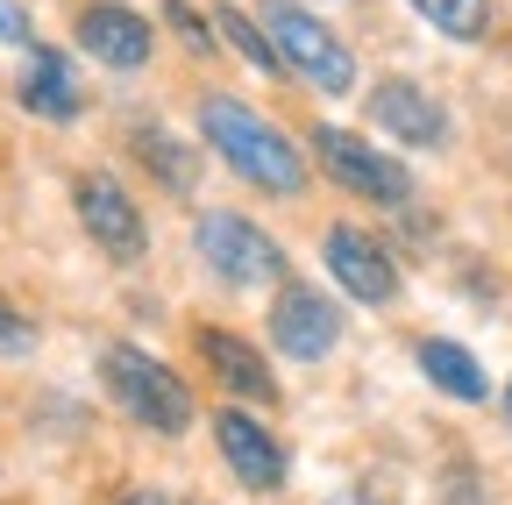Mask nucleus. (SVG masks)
Here are the masks:
<instances>
[{"instance_id":"nucleus-22","label":"nucleus","mask_w":512,"mask_h":505,"mask_svg":"<svg viewBox=\"0 0 512 505\" xmlns=\"http://www.w3.org/2000/svg\"><path fill=\"white\" fill-rule=\"evenodd\" d=\"M505 427H512V385H505Z\"/></svg>"},{"instance_id":"nucleus-16","label":"nucleus","mask_w":512,"mask_h":505,"mask_svg":"<svg viewBox=\"0 0 512 505\" xmlns=\"http://www.w3.org/2000/svg\"><path fill=\"white\" fill-rule=\"evenodd\" d=\"M214 29H221V36H228V43L249 57L256 72H278V65H285V57H278V43H271V29H256L242 8H214Z\"/></svg>"},{"instance_id":"nucleus-8","label":"nucleus","mask_w":512,"mask_h":505,"mask_svg":"<svg viewBox=\"0 0 512 505\" xmlns=\"http://www.w3.org/2000/svg\"><path fill=\"white\" fill-rule=\"evenodd\" d=\"M328 271L342 278V292L349 299H363V306H384L399 292V271H392V257L363 235V228H349V221H335L328 228Z\"/></svg>"},{"instance_id":"nucleus-11","label":"nucleus","mask_w":512,"mask_h":505,"mask_svg":"<svg viewBox=\"0 0 512 505\" xmlns=\"http://www.w3.org/2000/svg\"><path fill=\"white\" fill-rule=\"evenodd\" d=\"M370 114H377V129L392 143H413V150H441V136H448V114L413 79H384L377 100H370Z\"/></svg>"},{"instance_id":"nucleus-18","label":"nucleus","mask_w":512,"mask_h":505,"mask_svg":"<svg viewBox=\"0 0 512 505\" xmlns=\"http://www.w3.org/2000/svg\"><path fill=\"white\" fill-rule=\"evenodd\" d=\"M164 22H171V29L185 36V50H214V29H207L200 15H192L185 0H164Z\"/></svg>"},{"instance_id":"nucleus-6","label":"nucleus","mask_w":512,"mask_h":505,"mask_svg":"<svg viewBox=\"0 0 512 505\" xmlns=\"http://www.w3.org/2000/svg\"><path fill=\"white\" fill-rule=\"evenodd\" d=\"M271 335H278V349H285V356L313 363V356H328V349L342 342V313L320 299L313 285H285V292H278V306H271Z\"/></svg>"},{"instance_id":"nucleus-17","label":"nucleus","mask_w":512,"mask_h":505,"mask_svg":"<svg viewBox=\"0 0 512 505\" xmlns=\"http://www.w3.org/2000/svg\"><path fill=\"white\" fill-rule=\"evenodd\" d=\"M136 157H143V164H157V171H164V185H178V193L192 185V157H185V150H178L171 136L143 129V136H136Z\"/></svg>"},{"instance_id":"nucleus-12","label":"nucleus","mask_w":512,"mask_h":505,"mask_svg":"<svg viewBox=\"0 0 512 505\" xmlns=\"http://www.w3.org/2000/svg\"><path fill=\"white\" fill-rule=\"evenodd\" d=\"M192 342H200V356H207V370L221 377V385L228 392H242V399H278V377L264 370V356H256L242 335H228V328H200V335H192Z\"/></svg>"},{"instance_id":"nucleus-15","label":"nucleus","mask_w":512,"mask_h":505,"mask_svg":"<svg viewBox=\"0 0 512 505\" xmlns=\"http://www.w3.org/2000/svg\"><path fill=\"white\" fill-rule=\"evenodd\" d=\"M406 8H413L420 22H434L441 36H456V43L491 36V0H406Z\"/></svg>"},{"instance_id":"nucleus-13","label":"nucleus","mask_w":512,"mask_h":505,"mask_svg":"<svg viewBox=\"0 0 512 505\" xmlns=\"http://www.w3.org/2000/svg\"><path fill=\"white\" fill-rule=\"evenodd\" d=\"M22 107L43 114V121H72V114H79V79H72V65H64L57 50H36V57H29V72H22Z\"/></svg>"},{"instance_id":"nucleus-23","label":"nucleus","mask_w":512,"mask_h":505,"mask_svg":"<svg viewBox=\"0 0 512 505\" xmlns=\"http://www.w3.org/2000/svg\"><path fill=\"white\" fill-rule=\"evenodd\" d=\"M143 505H171V498H143Z\"/></svg>"},{"instance_id":"nucleus-4","label":"nucleus","mask_w":512,"mask_h":505,"mask_svg":"<svg viewBox=\"0 0 512 505\" xmlns=\"http://www.w3.org/2000/svg\"><path fill=\"white\" fill-rule=\"evenodd\" d=\"M192 242H200L207 271L228 278V285H271V278H285V249L256 221H242V214H200Z\"/></svg>"},{"instance_id":"nucleus-21","label":"nucleus","mask_w":512,"mask_h":505,"mask_svg":"<svg viewBox=\"0 0 512 505\" xmlns=\"http://www.w3.org/2000/svg\"><path fill=\"white\" fill-rule=\"evenodd\" d=\"M328 505H370V498H363V491H335Z\"/></svg>"},{"instance_id":"nucleus-7","label":"nucleus","mask_w":512,"mask_h":505,"mask_svg":"<svg viewBox=\"0 0 512 505\" xmlns=\"http://www.w3.org/2000/svg\"><path fill=\"white\" fill-rule=\"evenodd\" d=\"M79 221H86V235L107 249V257H121V264H136L143 257V214H136V200L121 193L114 178H79Z\"/></svg>"},{"instance_id":"nucleus-5","label":"nucleus","mask_w":512,"mask_h":505,"mask_svg":"<svg viewBox=\"0 0 512 505\" xmlns=\"http://www.w3.org/2000/svg\"><path fill=\"white\" fill-rule=\"evenodd\" d=\"M313 150H320V171L342 178L349 193H363V200H377V207H406V200H413L406 164L384 157L377 143H363V136H349V129H320Z\"/></svg>"},{"instance_id":"nucleus-2","label":"nucleus","mask_w":512,"mask_h":505,"mask_svg":"<svg viewBox=\"0 0 512 505\" xmlns=\"http://www.w3.org/2000/svg\"><path fill=\"white\" fill-rule=\"evenodd\" d=\"M264 29L278 43V57L320 93H356V57L342 50V36L320 22L313 8H299V0H264Z\"/></svg>"},{"instance_id":"nucleus-14","label":"nucleus","mask_w":512,"mask_h":505,"mask_svg":"<svg viewBox=\"0 0 512 505\" xmlns=\"http://www.w3.org/2000/svg\"><path fill=\"white\" fill-rule=\"evenodd\" d=\"M420 370L434 377L448 399H463V406H477V399L491 392V385H484V370H477V356H470L463 342H420Z\"/></svg>"},{"instance_id":"nucleus-1","label":"nucleus","mask_w":512,"mask_h":505,"mask_svg":"<svg viewBox=\"0 0 512 505\" xmlns=\"http://www.w3.org/2000/svg\"><path fill=\"white\" fill-rule=\"evenodd\" d=\"M200 136L214 143V157L235 171V178H249V185H264V193H278V200H292L299 185H306V164H299V150L271 129L264 114H249L242 100H207L200 107Z\"/></svg>"},{"instance_id":"nucleus-10","label":"nucleus","mask_w":512,"mask_h":505,"mask_svg":"<svg viewBox=\"0 0 512 505\" xmlns=\"http://www.w3.org/2000/svg\"><path fill=\"white\" fill-rule=\"evenodd\" d=\"M214 441H221V456H228V470L249 484V491H278L285 484V449L264 434V420H249V413H214Z\"/></svg>"},{"instance_id":"nucleus-19","label":"nucleus","mask_w":512,"mask_h":505,"mask_svg":"<svg viewBox=\"0 0 512 505\" xmlns=\"http://www.w3.org/2000/svg\"><path fill=\"white\" fill-rule=\"evenodd\" d=\"M22 349H36V328L22 321L8 299H0V356H22Z\"/></svg>"},{"instance_id":"nucleus-20","label":"nucleus","mask_w":512,"mask_h":505,"mask_svg":"<svg viewBox=\"0 0 512 505\" xmlns=\"http://www.w3.org/2000/svg\"><path fill=\"white\" fill-rule=\"evenodd\" d=\"M29 15H22V0H0V43H29Z\"/></svg>"},{"instance_id":"nucleus-3","label":"nucleus","mask_w":512,"mask_h":505,"mask_svg":"<svg viewBox=\"0 0 512 505\" xmlns=\"http://www.w3.org/2000/svg\"><path fill=\"white\" fill-rule=\"evenodd\" d=\"M107 392L128 406V420H143L150 434H185L192 427V392L178 385L157 356L128 349V342L107 349Z\"/></svg>"},{"instance_id":"nucleus-9","label":"nucleus","mask_w":512,"mask_h":505,"mask_svg":"<svg viewBox=\"0 0 512 505\" xmlns=\"http://www.w3.org/2000/svg\"><path fill=\"white\" fill-rule=\"evenodd\" d=\"M79 43L100 57V65L136 72L143 57H150V43H157V29L136 8H121V0H93V8H79Z\"/></svg>"},{"instance_id":"nucleus-24","label":"nucleus","mask_w":512,"mask_h":505,"mask_svg":"<svg viewBox=\"0 0 512 505\" xmlns=\"http://www.w3.org/2000/svg\"><path fill=\"white\" fill-rule=\"evenodd\" d=\"M121 505H143V498H121Z\"/></svg>"}]
</instances>
